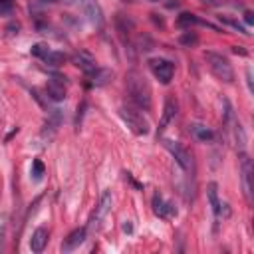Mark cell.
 I'll use <instances>...</instances> for the list:
<instances>
[{
    "label": "cell",
    "instance_id": "1",
    "mask_svg": "<svg viewBox=\"0 0 254 254\" xmlns=\"http://www.w3.org/2000/svg\"><path fill=\"white\" fill-rule=\"evenodd\" d=\"M125 89H127V95L137 109H141V111L151 109V87L139 71L133 69L125 75Z\"/></svg>",
    "mask_w": 254,
    "mask_h": 254
},
{
    "label": "cell",
    "instance_id": "2",
    "mask_svg": "<svg viewBox=\"0 0 254 254\" xmlns=\"http://www.w3.org/2000/svg\"><path fill=\"white\" fill-rule=\"evenodd\" d=\"M204 60L208 64V69L224 83H232L234 81V69L228 62V58H224L222 54L216 52H204Z\"/></svg>",
    "mask_w": 254,
    "mask_h": 254
},
{
    "label": "cell",
    "instance_id": "3",
    "mask_svg": "<svg viewBox=\"0 0 254 254\" xmlns=\"http://www.w3.org/2000/svg\"><path fill=\"white\" fill-rule=\"evenodd\" d=\"M119 115L121 119L127 123V127L135 133V135H147L149 133V121L147 117L141 113V109H135V107H129V105H123L119 109Z\"/></svg>",
    "mask_w": 254,
    "mask_h": 254
},
{
    "label": "cell",
    "instance_id": "4",
    "mask_svg": "<svg viewBox=\"0 0 254 254\" xmlns=\"http://www.w3.org/2000/svg\"><path fill=\"white\" fill-rule=\"evenodd\" d=\"M163 145H165V149L175 157V161L179 163V167L183 169V171H190L192 169V157H190V153L181 145V143H177V141H173V139H163Z\"/></svg>",
    "mask_w": 254,
    "mask_h": 254
},
{
    "label": "cell",
    "instance_id": "5",
    "mask_svg": "<svg viewBox=\"0 0 254 254\" xmlns=\"http://www.w3.org/2000/svg\"><path fill=\"white\" fill-rule=\"evenodd\" d=\"M254 173V167H252V159L242 153L240 155V179H242V190H244V196H246V202L252 204V175Z\"/></svg>",
    "mask_w": 254,
    "mask_h": 254
},
{
    "label": "cell",
    "instance_id": "6",
    "mask_svg": "<svg viewBox=\"0 0 254 254\" xmlns=\"http://www.w3.org/2000/svg\"><path fill=\"white\" fill-rule=\"evenodd\" d=\"M149 67H151V71H153V75L161 81V83H171V79H173V75H175V65L169 62V60H165V58H151L149 60Z\"/></svg>",
    "mask_w": 254,
    "mask_h": 254
},
{
    "label": "cell",
    "instance_id": "7",
    "mask_svg": "<svg viewBox=\"0 0 254 254\" xmlns=\"http://www.w3.org/2000/svg\"><path fill=\"white\" fill-rule=\"evenodd\" d=\"M111 202H113V196H111V190H103L101 192V196H99V204L95 206V212L91 214V218H89V228L91 230H95V228H99V222L107 216V212L111 210Z\"/></svg>",
    "mask_w": 254,
    "mask_h": 254
},
{
    "label": "cell",
    "instance_id": "8",
    "mask_svg": "<svg viewBox=\"0 0 254 254\" xmlns=\"http://www.w3.org/2000/svg\"><path fill=\"white\" fill-rule=\"evenodd\" d=\"M77 6L81 8V12L87 16L91 24H95L97 28L103 26V10L97 0H77Z\"/></svg>",
    "mask_w": 254,
    "mask_h": 254
},
{
    "label": "cell",
    "instance_id": "9",
    "mask_svg": "<svg viewBox=\"0 0 254 254\" xmlns=\"http://www.w3.org/2000/svg\"><path fill=\"white\" fill-rule=\"evenodd\" d=\"M177 26H179V28H185V30H190L192 26H206V28H210V30H214V32H220V28H216L214 24H210V22H206V20H200L196 14H190V12L179 14V16H177Z\"/></svg>",
    "mask_w": 254,
    "mask_h": 254
},
{
    "label": "cell",
    "instance_id": "10",
    "mask_svg": "<svg viewBox=\"0 0 254 254\" xmlns=\"http://www.w3.org/2000/svg\"><path fill=\"white\" fill-rule=\"evenodd\" d=\"M46 95L52 101H64L65 99V77L54 75L46 85Z\"/></svg>",
    "mask_w": 254,
    "mask_h": 254
},
{
    "label": "cell",
    "instance_id": "11",
    "mask_svg": "<svg viewBox=\"0 0 254 254\" xmlns=\"http://www.w3.org/2000/svg\"><path fill=\"white\" fill-rule=\"evenodd\" d=\"M153 212L159 216V218H173V216H177V208H175V204L173 202H169V200H165L159 192L153 196Z\"/></svg>",
    "mask_w": 254,
    "mask_h": 254
},
{
    "label": "cell",
    "instance_id": "12",
    "mask_svg": "<svg viewBox=\"0 0 254 254\" xmlns=\"http://www.w3.org/2000/svg\"><path fill=\"white\" fill-rule=\"evenodd\" d=\"M71 64L75 65V67H79L85 75L87 73H91L95 67H97V64H95V58L89 54V52H85V50H79V52H75L73 56H71Z\"/></svg>",
    "mask_w": 254,
    "mask_h": 254
},
{
    "label": "cell",
    "instance_id": "13",
    "mask_svg": "<svg viewBox=\"0 0 254 254\" xmlns=\"http://www.w3.org/2000/svg\"><path fill=\"white\" fill-rule=\"evenodd\" d=\"M113 69L109 67H95L91 73H87V79H89V85H95V87H101V85H107L111 79H113Z\"/></svg>",
    "mask_w": 254,
    "mask_h": 254
},
{
    "label": "cell",
    "instance_id": "14",
    "mask_svg": "<svg viewBox=\"0 0 254 254\" xmlns=\"http://www.w3.org/2000/svg\"><path fill=\"white\" fill-rule=\"evenodd\" d=\"M85 236H87V230H85V228H75V230H73V232L64 240L62 250H64V252H69V250H73V248L81 246V244L85 242Z\"/></svg>",
    "mask_w": 254,
    "mask_h": 254
},
{
    "label": "cell",
    "instance_id": "15",
    "mask_svg": "<svg viewBox=\"0 0 254 254\" xmlns=\"http://www.w3.org/2000/svg\"><path fill=\"white\" fill-rule=\"evenodd\" d=\"M177 109H179V105H177V101L173 99V97H167V101H165V107H163V117H161V121H159V133L175 119V115H177Z\"/></svg>",
    "mask_w": 254,
    "mask_h": 254
},
{
    "label": "cell",
    "instance_id": "16",
    "mask_svg": "<svg viewBox=\"0 0 254 254\" xmlns=\"http://www.w3.org/2000/svg\"><path fill=\"white\" fill-rule=\"evenodd\" d=\"M189 131L192 133L194 139H198V141H202V143H210V141L214 139L212 129L206 127V125H202V123H190V125H189Z\"/></svg>",
    "mask_w": 254,
    "mask_h": 254
},
{
    "label": "cell",
    "instance_id": "17",
    "mask_svg": "<svg viewBox=\"0 0 254 254\" xmlns=\"http://www.w3.org/2000/svg\"><path fill=\"white\" fill-rule=\"evenodd\" d=\"M46 244H48V230L44 226H40L34 230V234L30 238V248H32V252H42L46 248Z\"/></svg>",
    "mask_w": 254,
    "mask_h": 254
},
{
    "label": "cell",
    "instance_id": "18",
    "mask_svg": "<svg viewBox=\"0 0 254 254\" xmlns=\"http://www.w3.org/2000/svg\"><path fill=\"white\" fill-rule=\"evenodd\" d=\"M206 196H208V204L212 208L214 218H218L220 216V200H218V185L214 181L206 185Z\"/></svg>",
    "mask_w": 254,
    "mask_h": 254
},
{
    "label": "cell",
    "instance_id": "19",
    "mask_svg": "<svg viewBox=\"0 0 254 254\" xmlns=\"http://www.w3.org/2000/svg\"><path fill=\"white\" fill-rule=\"evenodd\" d=\"M48 65H62L65 62V54L64 52H56V50H50L44 58H42Z\"/></svg>",
    "mask_w": 254,
    "mask_h": 254
},
{
    "label": "cell",
    "instance_id": "20",
    "mask_svg": "<svg viewBox=\"0 0 254 254\" xmlns=\"http://www.w3.org/2000/svg\"><path fill=\"white\" fill-rule=\"evenodd\" d=\"M218 20H220L222 24H226V26H230V28H234V30L242 32V34H250V32H246V28H244L238 20H234V18H230V16H226V14H220V16H218Z\"/></svg>",
    "mask_w": 254,
    "mask_h": 254
},
{
    "label": "cell",
    "instance_id": "21",
    "mask_svg": "<svg viewBox=\"0 0 254 254\" xmlns=\"http://www.w3.org/2000/svg\"><path fill=\"white\" fill-rule=\"evenodd\" d=\"M179 42L183 44V46H194L196 42H198V36H196V32H192V30H187V32H183L181 36H179Z\"/></svg>",
    "mask_w": 254,
    "mask_h": 254
},
{
    "label": "cell",
    "instance_id": "22",
    "mask_svg": "<svg viewBox=\"0 0 254 254\" xmlns=\"http://www.w3.org/2000/svg\"><path fill=\"white\" fill-rule=\"evenodd\" d=\"M32 179L34 181H42V177H44V173H46V167H44V163L40 161V159H34L32 161Z\"/></svg>",
    "mask_w": 254,
    "mask_h": 254
},
{
    "label": "cell",
    "instance_id": "23",
    "mask_svg": "<svg viewBox=\"0 0 254 254\" xmlns=\"http://www.w3.org/2000/svg\"><path fill=\"white\" fill-rule=\"evenodd\" d=\"M232 127H234V139H236L238 149H244V145H246V135H244L242 125H240V123H234Z\"/></svg>",
    "mask_w": 254,
    "mask_h": 254
},
{
    "label": "cell",
    "instance_id": "24",
    "mask_svg": "<svg viewBox=\"0 0 254 254\" xmlns=\"http://www.w3.org/2000/svg\"><path fill=\"white\" fill-rule=\"evenodd\" d=\"M30 52H32V56H36V58H44V56L50 52V46L44 44V42H40V44H34V46L30 48Z\"/></svg>",
    "mask_w": 254,
    "mask_h": 254
},
{
    "label": "cell",
    "instance_id": "25",
    "mask_svg": "<svg viewBox=\"0 0 254 254\" xmlns=\"http://www.w3.org/2000/svg\"><path fill=\"white\" fill-rule=\"evenodd\" d=\"M14 12V2L12 0H0V16H8Z\"/></svg>",
    "mask_w": 254,
    "mask_h": 254
},
{
    "label": "cell",
    "instance_id": "26",
    "mask_svg": "<svg viewBox=\"0 0 254 254\" xmlns=\"http://www.w3.org/2000/svg\"><path fill=\"white\" fill-rule=\"evenodd\" d=\"M244 22H246L248 26H252V24H254V14H252L250 10H246V12H244Z\"/></svg>",
    "mask_w": 254,
    "mask_h": 254
},
{
    "label": "cell",
    "instance_id": "27",
    "mask_svg": "<svg viewBox=\"0 0 254 254\" xmlns=\"http://www.w3.org/2000/svg\"><path fill=\"white\" fill-rule=\"evenodd\" d=\"M246 81H248V89L254 91V85H252V69H246Z\"/></svg>",
    "mask_w": 254,
    "mask_h": 254
},
{
    "label": "cell",
    "instance_id": "28",
    "mask_svg": "<svg viewBox=\"0 0 254 254\" xmlns=\"http://www.w3.org/2000/svg\"><path fill=\"white\" fill-rule=\"evenodd\" d=\"M121 228H123V232H127V234H129V232H133V224H131V220H125Z\"/></svg>",
    "mask_w": 254,
    "mask_h": 254
},
{
    "label": "cell",
    "instance_id": "29",
    "mask_svg": "<svg viewBox=\"0 0 254 254\" xmlns=\"http://www.w3.org/2000/svg\"><path fill=\"white\" fill-rule=\"evenodd\" d=\"M232 52H234V54H242V56L246 54V52H244V50H242L240 46H234V48H232Z\"/></svg>",
    "mask_w": 254,
    "mask_h": 254
},
{
    "label": "cell",
    "instance_id": "30",
    "mask_svg": "<svg viewBox=\"0 0 254 254\" xmlns=\"http://www.w3.org/2000/svg\"><path fill=\"white\" fill-rule=\"evenodd\" d=\"M46 2H58V0H46Z\"/></svg>",
    "mask_w": 254,
    "mask_h": 254
},
{
    "label": "cell",
    "instance_id": "31",
    "mask_svg": "<svg viewBox=\"0 0 254 254\" xmlns=\"http://www.w3.org/2000/svg\"><path fill=\"white\" fill-rule=\"evenodd\" d=\"M153 2H157V0H153Z\"/></svg>",
    "mask_w": 254,
    "mask_h": 254
}]
</instances>
